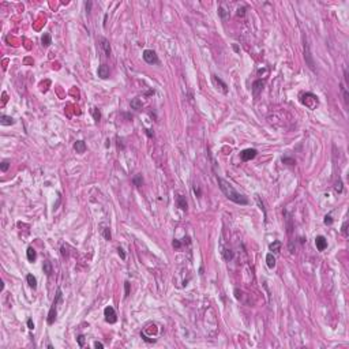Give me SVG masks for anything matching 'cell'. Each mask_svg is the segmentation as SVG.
Returning <instances> with one entry per match:
<instances>
[{
	"instance_id": "24",
	"label": "cell",
	"mask_w": 349,
	"mask_h": 349,
	"mask_svg": "<svg viewBox=\"0 0 349 349\" xmlns=\"http://www.w3.org/2000/svg\"><path fill=\"white\" fill-rule=\"evenodd\" d=\"M222 255H224V259L226 262H229L233 259V252H232V250H225L222 251Z\"/></svg>"
},
{
	"instance_id": "21",
	"label": "cell",
	"mask_w": 349,
	"mask_h": 349,
	"mask_svg": "<svg viewBox=\"0 0 349 349\" xmlns=\"http://www.w3.org/2000/svg\"><path fill=\"white\" fill-rule=\"evenodd\" d=\"M42 270H44V273L49 277L51 274H52V263H51L49 261H45L44 262V265H42Z\"/></svg>"
},
{
	"instance_id": "35",
	"label": "cell",
	"mask_w": 349,
	"mask_h": 349,
	"mask_svg": "<svg viewBox=\"0 0 349 349\" xmlns=\"http://www.w3.org/2000/svg\"><path fill=\"white\" fill-rule=\"evenodd\" d=\"M124 289H125V295H124V296L128 297V296H130V282H128V281L124 282Z\"/></svg>"
},
{
	"instance_id": "4",
	"label": "cell",
	"mask_w": 349,
	"mask_h": 349,
	"mask_svg": "<svg viewBox=\"0 0 349 349\" xmlns=\"http://www.w3.org/2000/svg\"><path fill=\"white\" fill-rule=\"evenodd\" d=\"M143 60H145L147 64H158L160 63V60H158V56H157V53L154 52V51H151V49H146V51H143Z\"/></svg>"
},
{
	"instance_id": "5",
	"label": "cell",
	"mask_w": 349,
	"mask_h": 349,
	"mask_svg": "<svg viewBox=\"0 0 349 349\" xmlns=\"http://www.w3.org/2000/svg\"><path fill=\"white\" fill-rule=\"evenodd\" d=\"M104 316H105V321H106L108 323H116V322H117V315H116L115 308L110 307V306L105 307Z\"/></svg>"
},
{
	"instance_id": "37",
	"label": "cell",
	"mask_w": 349,
	"mask_h": 349,
	"mask_svg": "<svg viewBox=\"0 0 349 349\" xmlns=\"http://www.w3.org/2000/svg\"><path fill=\"white\" fill-rule=\"evenodd\" d=\"M117 254H119V256L123 259V261H124V259H125V252H124V250H123L121 247H119V248H117Z\"/></svg>"
},
{
	"instance_id": "27",
	"label": "cell",
	"mask_w": 349,
	"mask_h": 349,
	"mask_svg": "<svg viewBox=\"0 0 349 349\" xmlns=\"http://www.w3.org/2000/svg\"><path fill=\"white\" fill-rule=\"evenodd\" d=\"M334 190H335V192H338V194H341L342 191H344V187H342V182H341V179H338V180L335 182Z\"/></svg>"
},
{
	"instance_id": "23",
	"label": "cell",
	"mask_w": 349,
	"mask_h": 349,
	"mask_svg": "<svg viewBox=\"0 0 349 349\" xmlns=\"http://www.w3.org/2000/svg\"><path fill=\"white\" fill-rule=\"evenodd\" d=\"M131 108L135 109V110H141L142 109V101L139 98L131 100Z\"/></svg>"
},
{
	"instance_id": "33",
	"label": "cell",
	"mask_w": 349,
	"mask_h": 349,
	"mask_svg": "<svg viewBox=\"0 0 349 349\" xmlns=\"http://www.w3.org/2000/svg\"><path fill=\"white\" fill-rule=\"evenodd\" d=\"M323 222L326 225H331L333 224V218H331V215L329 214V215H325V220H323Z\"/></svg>"
},
{
	"instance_id": "40",
	"label": "cell",
	"mask_w": 349,
	"mask_h": 349,
	"mask_svg": "<svg viewBox=\"0 0 349 349\" xmlns=\"http://www.w3.org/2000/svg\"><path fill=\"white\" fill-rule=\"evenodd\" d=\"M91 4H93L91 1H86V3H85V7H86V12H87V15L90 14V10H91Z\"/></svg>"
},
{
	"instance_id": "29",
	"label": "cell",
	"mask_w": 349,
	"mask_h": 349,
	"mask_svg": "<svg viewBox=\"0 0 349 349\" xmlns=\"http://www.w3.org/2000/svg\"><path fill=\"white\" fill-rule=\"evenodd\" d=\"M91 113H93V117H94V120L98 123L100 121V119H101V112H100L97 108H93V110H91Z\"/></svg>"
},
{
	"instance_id": "10",
	"label": "cell",
	"mask_w": 349,
	"mask_h": 349,
	"mask_svg": "<svg viewBox=\"0 0 349 349\" xmlns=\"http://www.w3.org/2000/svg\"><path fill=\"white\" fill-rule=\"evenodd\" d=\"M97 74H98V77L101 79L109 78V67H108L106 64H101V66L98 67V71H97Z\"/></svg>"
},
{
	"instance_id": "14",
	"label": "cell",
	"mask_w": 349,
	"mask_h": 349,
	"mask_svg": "<svg viewBox=\"0 0 349 349\" xmlns=\"http://www.w3.org/2000/svg\"><path fill=\"white\" fill-rule=\"evenodd\" d=\"M269 250L273 251L271 254H280V252H281V241H280V240H274V241L269 245Z\"/></svg>"
},
{
	"instance_id": "11",
	"label": "cell",
	"mask_w": 349,
	"mask_h": 349,
	"mask_svg": "<svg viewBox=\"0 0 349 349\" xmlns=\"http://www.w3.org/2000/svg\"><path fill=\"white\" fill-rule=\"evenodd\" d=\"M213 82L217 86H220V89H221V91L224 94H226L228 93V85L225 83V82H222V79H220L217 75H213Z\"/></svg>"
},
{
	"instance_id": "32",
	"label": "cell",
	"mask_w": 349,
	"mask_h": 349,
	"mask_svg": "<svg viewBox=\"0 0 349 349\" xmlns=\"http://www.w3.org/2000/svg\"><path fill=\"white\" fill-rule=\"evenodd\" d=\"M341 232H342V234H344L345 237H348V221H345L344 224H342V228H341Z\"/></svg>"
},
{
	"instance_id": "48",
	"label": "cell",
	"mask_w": 349,
	"mask_h": 349,
	"mask_svg": "<svg viewBox=\"0 0 349 349\" xmlns=\"http://www.w3.org/2000/svg\"><path fill=\"white\" fill-rule=\"evenodd\" d=\"M117 146H119V147H121V149H124V145L121 143V141H120V139L117 141Z\"/></svg>"
},
{
	"instance_id": "3",
	"label": "cell",
	"mask_w": 349,
	"mask_h": 349,
	"mask_svg": "<svg viewBox=\"0 0 349 349\" xmlns=\"http://www.w3.org/2000/svg\"><path fill=\"white\" fill-rule=\"evenodd\" d=\"M302 104L306 105L308 109L312 110V109H315V108H316V105L319 104L318 97H316L315 94H312V93H306L302 97Z\"/></svg>"
},
{
	"instance_id": "13",
	"label": "cell",
	"mask_w": 349,
	"mask_h": 349,
	"mask_svg": "<svg viewBox=\"0 0 349 349\" xmlns=\"http://www.w3.org/2000/svg\"><path fill=\"white\" fill-rule=\"evenodd\" d=\"M74 149H75V151L78 154H83L85 151H86V143L83 141H77L74 143Z\"/></svg>"
},
{
	"instance_id": "17",
	"label": "cell",
	"mask_w": 349,
	"mask_h": 349,
	"mask_svg": "<svg viewBox=\"0 0 349 349\" xmlns=\"http://www.w3.org/2000/svg\"><path fill=\"white\" fill-rule=\"evenodd\" d=\"M26 255H27V261L29 262H34L37 259V252L33 247H29V248H27Z\"/></svg>"
},
{
	"instance_id": "16",
	"label": "cell",
	"mask_w": 349,
	"mask_h": 349,
	"mask_svg": "<svg viewBox=\"0 0 349 349\" xmlns=\"http://www.w3.org/2000/svg\"><path fill=\"white\" fill-rule=\"evenodd\" d=\"M218 15H220V18H221L222 21H226V19L229 18V11L225 8V5H224V4L220 5V7H218Z\"/></svg>"
},
{
	"instance_id": "28",
	"label": "cell",
	"mask_w": 349,
	"mask_h": 349,
	"mask_svg": "<svg viewBox=\"0 0 349 349\" xmlns=\"http://www.w3.org/2000/svg\"><path fill=\"white\" fill-rule=\"evenodd\" d=\"M8 168H10V161H8V160H4V161L0 164V169H1V172H7V171H8Z\"/></svg>"
},
{
	"instance_id": "18",
	"label": "cell",
	"mask_w": 349,
	"mask_h": 349,
	"mask_svg": "<svg viewBox=\"0 0 349 349\" xmlns=\"http://www.w3.org/2000/svg\"><path fill=\"white\" fill-rule=\"evenodd\" d=\"M266 263H267V267H269V269H273V267L276 266V256L273 255L271 252H269V254L266 255Z\"/></svg>"
},
{
	"instance_id": "9",
	"label": "cell",
	"mask_w": 349,
	"mask_h": 349,
	"mask_svg": "<svg viewBox=\"0 0 349 349\" xmlns=\"http://www.w3.org/2000/svg\"><path fill=\"white\" fill-rule=\"evenodd\" d=\"M315 245L318 251H325L327 248V240L325 236H316L315 237Z\"/></svg>"
},
{
	"instance_id": "47",
	"label": "cell",
	"mask_w": 349,
	"mask_h": 349,
	"mask_svg": "<svg viewBox=\"0 0 349 349\" xmlns=\"http://www.w3.org/2000/svg\"><path fill=\"white\" fill-rule=\"evenodd\" d=\"M7 102V94L3 93V104H5Z\"/></svg>"
},
{
	"instance_id": "38",
	"label": "cell",
	"mask_w": 349,
	"mask_h": 349,
	"mask_svg": "<svg viewBox=\"0 0 349 349\" xmlns=\"http://www.w3.org/2000/svg\"><path fill=\"white\" fill-rule=\"evenodd\" d=\"M77 340H78V344H79V346L82 348V346H83V345H85V335H82V334H81V335H78V338H77Z\"/></svg>"
},
{
	"instance_id": "30",
	"label": "cell",
	"mask_w": 349,
	"mask_h": 349,
	"mask_svg": "<svg viewBox=\"0 0 349 349\" xmlns=\"http://www.w3.org/2000/svg\"><path fill=\"white\" fill-rule=\"evenodd\" d=\"M102 234H104L105 240H108V241L112 239V234H110V229H109V228H104V229H102Z\"/></svg>"
},
{
	"instance_id": "39",
	"label": "cell",
	"mask_w": 349,
	"mask_h": 349,
	"mask_svg": "<svg viewBox=\"0 0 349 349\" xmlns=\"http://www.w3.org/2000/svg\"><path fill=\"white\" fill-rule=\"evenodd\" d=\"M141 337L143 338V341H146V342H156V340H154V338H149V337H146L143 333H141Z\"/></svg>"
},
{
	"instance_id": "36",
	"label": "cell",
	"mask_w": 349,
	"mask_h": 349,
	"mask_svg": "<svg viewBox=\"0 0 349 349\" xmlns=\"http://www.w3.org/2000/svg\"><path fill=\"white\" fill-rule=\"evenodd\" d=\"M194 194H195L198 198H201V197H202V191H201V188H199L198 186H194Z\"/></svg>"
},
{
	"instance_id": "46",
	"label": "cell",
	"mask_w": 349,
	"mask_h": 349,
	"mask_svg": "<svg viewBox=\"0 0 349 349\" xmlns=\"http://www.w3.org/2000/svg\"><path fill=\"white\" fill-rule=\"evenodd\" d=\"M146 135H147V136H150V138H151V136L154 135V134L151 132V130H146Z\"/></svg>"
},
{
	"instance_id": "7",
	"label": "cell",
	"mask_w": 349,
	"mask_h": 349,
	"mask_svg": "<svg viewBox=\"0 0 349 349\" xmlns=\"http://www.w3.org/2000/svg\"><path fill=\"white\" fill-rule=\"evenodd\" d=\"M256 154H258V150L256 149H245V150H243L240 153V157L245 162V161H251L252 158H255Z\"/></svg>"
},
{
	"instance_id": "19",
	"label": "cell",
	"mask_w": 349,
	"mask_h": 349,
	"mask_svg": "<svg viewBox=\"0 0 349 349\" xmlns=\"http://www.w3.org/2000/svg\"><path fill=\"white\" fill-rule=\"evenodd\" d=\"M41 42L44 47H49L51 44H52V38H51V34L49 33H44L41 37Z\"/></svg>"
},
{
	"instance_id": "42",
	"label": "cell",
	"mask_w": 349,
	"mask_h": 349,
	"mask_svg": "<svg viewBox=\"0 0 349 349\" xmlns=\"http://www.w3.org/2000/svg\"><path fill=\"white\" fill-rule=\"evenodd\" d=\"M172 245L175 247V248H180V247H182V243H180V240H173Z\"/></svg>"
},
{
	"instance_id": "12",
	"label": "cell",
	"mask_w": 349,
	"mask_h": 349,
	"mask_svg": "<svg viewBox=\"0 0 349 349\" xmlns=\"http://www.w3.org/2000/svg\"><path fill=\"white\" fill-rule=\"evenodd\" d=\"M100 45H101V48L104 49V53H105V56H110V44H109V41L106 40V38H104V37H101L100 38Z\"/></svg>"
},
{
	"instance_id": "41",
	"label": "cell",
	"mask_w": 349,
	"mask_h": 349,
	"mask_svg": "<svg viewBox=\"0 0 349 349\" xmlns=\"http://www.w3.org/2000/svg\"><path fill=\"white\" fill-rule=\"evenodd\" d=\"M27 327L30 329V330H33V329H34V323H33V319H31V318L27 319Z\"/></svg>"
},
{
	"instance_id": "44",
	"label": "cell",
	"mask_w": 349,
	"mask_h": 349,
	"mask_svg": "<svg viewBox=\"0 0 349 349\" xmlns=\"http://www.w3.org/2000/svg\"><path fill=\"white\" fill-rule=\"evenodd\" d=\"M244 11H245V8H244V7H243L241 10H240V8H239V11H237V15H239V16H243V15H244V14H245Z\"/></svg>"
},
{
	"instance_id": "15",
	"label": "cell",
	"mask_w": 349,
	"mask_h": 349,
	"mask_svg": "<svg viewBox=\"0 0 349 349\" xmlns=\"http://www.w3.org/2000/svg\"><path fill=\"white\" fill-rule=\"evenodd\" d=\"M14 123H15V120L12 119L11 116H7V115L0 116V124L1 125H12Z\"/></svg>"
},
{
	"instance_id": "8",
	"label": "cell",
	"mask_w": 349,
	"mask_h": 349,
	"mask_svg": "<svg viewBox=\"0 0 349 349\" xmlns=\"http://www.w3.org/2000/svg\"><path fill=\"white\" fill-rule=\"evenodd\" d=\"M263 86H265V82H263L262 79H256L255 82L252 83V96H254L255 98L262 93V90H263Z\"/></svg>"
},
{
	"instance_id": "1",
	"label": "cell",
	"mask_w": 349,
	"mask_h": 349,
	"mask_svg": "<svg viewBox=\"0 0 349 349\" xmlns=\"http://www.w3.org/2000/svg\"><path fill=\"white\" fill-rule=\"evenodd\" d=\"M217 180H218L221 191L224 192V195L229 199V201H232V202L236 203V205H243V206L248 205V198H247L245 195H243V194H240L239 191H236L230 183H228L226 180L221 179V177H218Z\"/></svg>"
},
{
	"instance_id": "45",
	"label": "cell",
	"mask_w": 349,
	"mask_h": 349,
	"mask_svg": "<svg viewBox=\"0 0 349 349\" xmlns=\"http://www.w3.org/2000/svg\"><path fill=\"white\" fill-rule=\"evenodd\" d=\"M62 255L63 256H67L68 255V252L66 251V247H62Z\"/></svg>"
},
{
	"instance_id": "25",
	"label": "cell",
	"mask_w": 349,
	"mask_h": 349,
	"mask_svg": "<svg viewBox=\"0 0 349 349\" xmlns=\"http://www.w3.org/2000/svg\"><path fill=\"white\" fill-rule=\"evenodd\" d=\"M132 183L135 184L136 187H141L142 184H143V177H142V175H136V176L132 179Z\"/></svg>"
},
{
	"instance_id": "22",
	"label": "cell",
	"mask_w": 349,
	"mask_h": 349,
	"mask_svg": "<svg viewBox=\"0 0 349 349\" xmlns=\"http://www.w3.org/2000/svg\"><path fill=\"white\" fill-rule=\"evenodd\" d=\"M177 206L182 209V210H187V201L183 195H179L177 197Z\"/></svg>"
},
{
	"instance_id": "2",
	"label": "cell",
	"mask_w": 349,
	"mask_h": 349,
	"mask_svg": "<svg viewBox=\"0 0 349 349\" xmlns=\"http://www.w3.org/2000/svg\"><path fill=\"white\" fill-rule=\"evenodd\" d=\"M60 299H62V289L59 288L58 292H56V297H55V300H53V303H52V307H51L49 314H48V319H47L48 325H53L55 321H56V315H58V304H59V302H60Z\"/></svg>"
},
{
	"instance_id": "20",
	"label": "cell",
	"mask_w": 349,
	"mask_h": 349,
	"mask_svg": "<svg viewBox=\"0 0 349 349\" xmlns=\"http://www.w3.org/2000/svg\"><path fill=\"white\" fill-rule=\"evenodd\" d=\"M26 281H27V284H29V287L30 288H33V289H36L37 288V278L33 276V274H27Z\"/></svg>"
},
{
	"instance_id": "34",
	"label": "cell",
	"mask_w": 349,
	"mask_h": 349,
	"mask_svg": "<svg viewBox=\"0 0 349 349\" xmlns=\"http://www.w3.org/2000/svg\"><path fill=\"white\" fill-rule=\"evenodd\" d=\"M255 199H256V202H258V205H259L261 210H263V213H265V218H266V210H265V207H263V203L261 202V199H259V195H255Z\"/></svg>"
},
{
	"instance_id": "6",
	"label": "cell",
	"mask_w": 349,
	"mask_h": 349,
	"mask_svg": "<svg viewBox=\"0 0 349 349\" xmlns=\"http://www.w3.org/2000/svg\"><path fill=\"white\" fill-rule=\"evenodd\" d=\"M304 59H306V63H307V66L310 67V70L315 71V63H314L312 55L310 52V47H308L307 42H304Z\"/></svg>"
},
{
	"instance_id": "26",
	"label": "cell",
	"mask_w": 349,
	"mask_h": 349,
	"mask_svg": "<svg viewBox=\"0 0 349 349\" xmlns=\"http://www.w3.org/2000/svg\"><path fill=\"white\" fill-rule=\"evenodd\" d=\"M341 90H342V94H344V101H345V104L348 105V104H349V93H348V90H346V87H345V85H344V83H341Z\"/></svg>"
},
{
	"instance_id": "31",
	"label": "cell",
	"mask_w": 349,
	"mask_h": 349,
	"mask_svg": "<svg viewBox=\"0 0 349 349\" xmlns=\"http://www.w3.org/2000/svg\"><path fill=\"white\" fill-rule=\"evenodd\" d=\"M284 164H288V165H295L296 164V161L293 160V158H291V157H282V160H281Z\"/></svg>"
},
{
	"instance_id": "43",
	"label": "cell",
	"mask_w": 349,
	"mask_h": 349,
	"mask_svg": "<svg viewBox=\"0 0 349 349\" xmlns=\"http://www.w3.org/2000/svg\"><path fill=\"white\" fill-rule=\"evenodd\" d=\"M94 348L102 349V348H104V344H102V342H98V341H96V342H94Z\"/></svg>"
}]
</instances>
